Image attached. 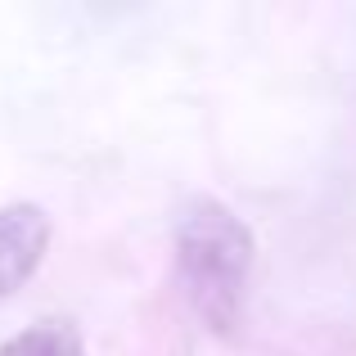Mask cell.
<instances>
[{"mask_svg":"<svg viewBox=\"0 0 356 356\" xmlns=\"http://www.w3.org/2000/svg\"><path fill=\"white\" fill-rule=\"evenodd\" d=\"M172 248L181 293L199 325L217 339H235L248 312L252 257H257L248 221L221 199H190L176 217Z\"/></svg>","mask_w":356,"mask_h":356,"instance_id":"obj_1","label":"cell"},{"mask_svg":"<svg viewBox=\"0 0 356 356\" xmlns=\"http://www.w3.org/2000/svg\"><path fill=\"white\" fill-rule=\"evenodd\" d=\"M50 248V212L41 203H5L0 208V302L14 298L41 270Z\"/></svg>","mask_w":356,"mask_h":356,"instance_id":"obj_2","label":"cell"},{"mask_svg":"<svg viewBox=\"0 0 356 356\" xmlns=\"http://www.w3.org/2000/svg\"><path fill=\"white\" fill-rule=\"evenodd\" d=\"M0 356H86V343H81V330L72 321L45 316V321L27 325L14 339L0 343Z\"/></svg>","mask_w":356,"mask_h":356,"instance_id":"obj_3","label":"cell"}]
</instances>
